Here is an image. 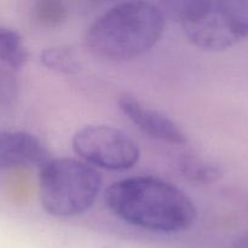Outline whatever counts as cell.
Here are the masks:
<instances>
[{
  "label": "cell",
  "mask_w": 248,
  "mask_h": 248,
  "mask_svg": "<svg viewBox=\"0 0 248 248\" xmlns=\"http://www.w3.org/2000/svg\"><path fill=\"white\" fill-rule=\"evenodd\" d=\"M104 200L114 216L150 232H184L198 218L190 198L156 177H131L115 182L107 188Z\"/></svg>",
  "instance_id": "cell-1"
},
{
  "label": "cell",
  "mask_w": 248,
  "mask_h": 248,
  "mask_svg": "<svg viewBox=\"0 0 248 248\" xmlns=\"http://www.w3.org/2000/svg\"><path fill=\"white\" fill-rule=\"evenodd\" d=\"M165 18L148 1L116 4L96 17L86 31L92 52L108 60L126 61L152 50L161 38Z\"/></svg>",
  "instance_id": "cell-2"
},
{
  "label": "cell",
  "mask_w": 248,
  "mask_h": 248,
  "mask_svg": "<svg viewBox=\"0 0 248 248\" xmlns=\"http://www.w3.org/2000/svg\"><path fill=\"white\" fill-rule=\"evenodd\" d=\"M101 189L99 172L82 160L51 159L40 169L39 199L44 210L55 217L85 213L96 202Z\"/></svg>",
  "instance_id": "cell-3"
},
{
  "label": "cell",
  "mask_w": 248,
  "mask_h": 248,
  "mask_svg": "<svg viewBox=\"0 0 248 248\" xmlns=\"http://www.w3.org/2000/svg\"><path fill=\"white\" fill-rule=\"evenodd\" d=\"M179 22L191 44L220 51L248 39V0H196L179 10Z\"/></svg>",
  "instance_id": "cell-4"
},
{
  "label": "cell",
  "mask_w": 248,
  "mask_h": 248,
  "mask_svg": "<svg viewBox=\"0 0 248 248\" xmlns=\"http://www.w3.org/2000/svg\"><path fill=\"white\" fill-rule=\"evenodd\" d=\"M73 149L93 167L125 171L138 162L140 152L126 133L108 125H90L73 136Z\"/></svg>",
  "instance_id": "cell-5"
},
{
  "label": "cell",
  "mask_w": 248,
  "mask_h": 248,
  "mask_svg": "<svg viewBox=\"0 0 248 248\" xmlns=\"http://www.w3.org/2000/svg\"><path fill=\"white\" fill-rule=\"evenodd\" d=\"M119 108L136 127L155 140L171 144H186L188 142V135L176 121L145 106L136 97L123 94L119 98Z\"/></svg>",
  "instance_id": "cell-6"
},
{
  "label": "cell",
  "mask_w": 248,
  "mask_h": 248,
  "mask_svg": "<svg viewBox=\"0 0 248 248\" xmlns=\"http://www.w3.org/2000/svg\"><path fill=\"white\" fill-rule=\"evenodd\" d=\"M50 153L40 138L23 131H0V169L41 167Z\"/></svg>",
  "instance_id": "cell-7"
},
{
  "label": "cell",
  "mask_w": 248,
  "mask_h": 248,
  "mask_svg": "<svg viewBox=\"0 0 248 248\" xmlns=\"http://www.w3.org/2000/svg\"><path fill=\"white\" fill-rule=\"evenodd\" d=\"M29 57L22 36L14 29L0 24V64L10 70H19Z\"/></svg>",
  "instance_id": "cell-8"
},
{
  "label": "cell",
  "mask_w": 248,
  "mask_h": 248,
  "mask_svg": "<svg viewBox=\"0 0 248 248\" xmlns=\"http://www.w3.org/2000/svg\"><path fill=\"white\" fill-rule=\"evenodd\" d=\"M178 167L186 179L200 184L213 183L223 174L222 169L218 165L191 154L181 156Z\"/></svg>",
  "instance_id": "cell-9"
},
{
  "label": "cell",
  "mask_w": 248,
  "mask_h": 248,
  "mask_svg": "<svg viewBox=\"0 0 248 248\" xmlns=\"http://www.w3.org/2000/svg\"><path fill=\"white\" fill-rule=\"evenodd\" d=\"M40 62L47 69L61 74L73 75L81 70V63L77 53L68 46H52L44 48L40 53Z\"/></svg>",
  "instance_id": "cell-10"
},
{
  "label": "cell",
  "mask_w": 248,
  "mask_h": 248,
  "mask_svg": "<svg viewBox=\"0 0 248 248\" xmlns=\"http://www.w3.org/2000/svg\"><path fill=\"white\" fill-rule=\"evenodd\" d=\"M67 6L57 0H41L35 2L31 10L34 21L46 28L61 26L67 19Z\"/></svg>",
  "instance_id": "cell-11"
},
{
  "label": "cell",
  "mask_w": 248,
  "mask_h": 248,
  "mask_svg": "<svg viewBox=\"0 0 248 248\" xmlns=\"http://www.w3.org/2000/svg\"><path fill=\"white\" fill-rule=\"evenodd\" d=\"M19 85L12 70L0 64V108H9L17 102Z\"/></svg>",
  "instance_id": "cell-12"
},
{
  "label": "cell",
  "mask_w": 248,
  "mask_h": 248,
  "mask_svg": "<svg viewBox=\"0 0 248 248\" xmlns=\"http://www.w3.org/2000/svg\"><path fill=\"white\" fill-rule=\"evenodd\" d=\"M232 248H248V232L237 237L232 245Z\"/></svg>",
  "instance_id": "cell-13"
}]
</instances>
